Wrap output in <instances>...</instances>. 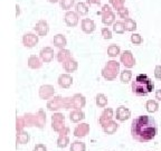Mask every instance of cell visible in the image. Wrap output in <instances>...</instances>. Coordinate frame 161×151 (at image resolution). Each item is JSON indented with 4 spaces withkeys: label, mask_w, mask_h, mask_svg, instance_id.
<instances>
[{
    "label": "cell",
    "mask_w": 161,
    "mask_h": 151,
    "mask_svg": "<svg viewBox=\"0 0 161 151\" xmlns=\"http://www.w3.org/2000/svg\"><path fill=\"white\" fill-rule=\"evenodd\" d=\"M158 132L156 120L152 116L141 115L134 119L131 124V134L134 140L140 142H147L154 139Z\"/></svg>",
    "instance_id": "1"
},
{
    "label": "cell",
    "mask_w": 161,
    "mask_h": 151,
    "mask_svg": "<svg viewBox=\"0 0 161 151\" xmlns=\"http://www.w3.org/2000/svg\"><path fill=\"white\" fill-rule=\"evenodd\" d=\"M154 88L153 82L146 75V74H140L136 77V80L132 83V91L133 93L138 96H146L152 92Z\"/></svg>",
    "instance_id": "2"
},
{
    "label": "cell",
    "mask_w": 161,
    "mask_h": 151,
    "mask_svg": "<svg viewBox=\"0 0 161 151\" xmlns=\"http://www.w3.org/2000/svg\"><path fill=\"white\" fill-rule=\"evenodd\" d=\"M65 20L68 26L73 27V26H75L76 24H77V16L74 13H67L65 16Z\"/></svg>",
    "instance_id": "3"
},
{
    "label": "cell",
    "mask_w": 161,
    "mask_h": 151,
    "mask_svg": "<svg viewBox=\"0 0 161 151\" xmlns=\"http://www.w3.org/2000/svg\"><path fill=\"white\" fill-rule=\"evenodd\" d=\"M124 26H125L126 29H128V30H133V29H136V24L134 23V21L132 19H130V18L125 19Z\"/></svg>",
    "instance_id": "4"
},
{
    "label": "cell",
    "mask_w": 161,
    "mask_h": 151,
    "mask_svg": "<svg viewBox=\"0 0 161 151\" xmlns=\"http://www.w3.org/2000/svg\"><path fill=\"white\" fill-rule=\"evenodd\" d=\"M76 10H77V13H80V15H86L87 14V7H86L84 3H77V6H76Z\"/></svg>",
    "instance_id": "5"
},
{
    "label": "cell",
    "mask_w": 161,
    "mask_h": 151,
    "mask_svg": "<svg viewBox=\"0 0 161 151\" xmlns=\"http://www.w3.org/2000/svg\"><path fill=\"white\" fill-rule=\"evenodd\" d=\"M54 42H55L56 46H64L65 45V38H64L63 35H57L55 37V39H54Z\"/></svg>",
    "instance_id": "6"
},
{
    "label": "cell",
    "mask_w": 161,
    "mask_h": 151,
    "mask_svg": "<svg viewBox=\"0 0 161 151\" xmlns=\"http://www.w3.org/2000/svg\"><path fill=\"white\" fill-rule=\"evenodd\" d=\"M74 3V0H62V3H60V6L63 9H69Z\"/></svg>",
    "instance_id": "7"
},
{
    "label": "cell",
    "mask_w": 161,
    "mask_h": 151,
    "mask_svg": "<svg viewBox=\"0 0 161 151\" xmlns=\"http://www.w3.org/2000/svg\"><path fill=\"white\" fill-rule=\"evenodd\" d=\"M123 27H125V26H124L122 23H115L114 24V30H115L116 33H123L124 31Z\"/></svg>",
    "instance_id": "8"
},
{
    "label": "cell",
    "mask_w": 161,
    "mask_h": 151,
    "mask_svg": "<svg viewBox=\"0 0 161 151\" xmlns=\"http://www.w3.org/2000/svg\"><path fill=\"white\" fill-rule=\"evenodd\" d=\"M131 39H132V42L133 43H141V37L140 35H138V34H133L132 35V37H131Z\"/></svg>",
    "instance_id": "9"
},
{
    "label": "cell",
    "mask_w": 161,
    "mask_h": 151,
    "mask_svg": "<svg viewBox=\"0 0 161 151\" xmlns=\"http://www.w3.org/2000/svg\"><path fill=\"white\" fill-rule=\"evenodd\" d=\"M103 34H104V38H108V39L111 38V33L108 31V30L103 29Z\"/></svg>",
    "instance_id": "10"
},
{
    "label": "cell",
    "mask_w": 161,
    "mask_h": 151,
    "mask_svg": "<svg viewBox=\"0 0 161 151\" xmlns=\"http://www.w3.org/2000/svg\"><path fill=\"white\" fill-rule=\"evenodd\" d=\"M50 3H56V1H58V0H49Z\"/></svg>",
    "instance_id": "11"
}]
</instances>
